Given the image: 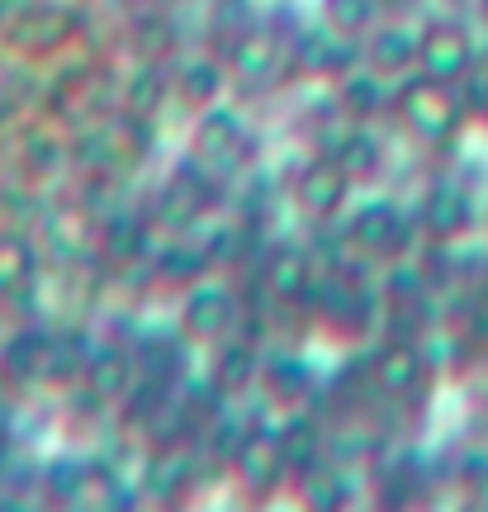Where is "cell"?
Here are the masks:
<instances>
[{"mask_svg": "<svg viewBox=\"0 0 488 512\" xmlns=\"http://www.w3.org/2000/svg\"><path fill=\"white\" fill-rule=\"evenodd\" d=\"M394 114L422 143H451L455 133H460V124H465V95L451 81L413 72L394 91Z\"/></svg>", "mask_w": 488, "mask_h": 512, "instance_id": "cell-1", "label": "cell"}, {"mask_svg": "<svg viewBox=\"0 0 488 512\" xmlns=\"http://www.w3.org/2000/svg\"><path fill=\"white\" fill-rule=\"evenodd\" d=\"M474 62H479V43H474L470 24H460V19H432V24L417 29V72L422 76L460 86L474 72Z\"/></svg>", "mask_w": 488, "mask_h": 512, "instance_id": "cell-2", "label": "cell"}, {"mask_svg": "<svg viewBox=\"0 0 488 512\" xmlns=\"http://www.w3.org/2000/svg\"><path fill=\"white\" fill-rule=\"evenodd\" d=\"M351 171H346L332 152L327 157H313L308 166H299V176H294V204H299V214H308L313 223H327L346 214V204H351Z\"/></svg>", "mask_w": 488, "mask_h": 512, "instance_id": "cell-3", "label": "cell"}, {"mask_svg": "<svg viewBox=\"0 0 488 512\" xmlns=\"http://www.w3.org/2000/svg\"><path fill=\"white\" fill-rule=\"evenodd\" d=\"M76 24H81V19H76L67 5L43 0V5L19 10V15L5 24V43L24 57H53L76 38Z\"/></svg>", "mask_w": 488, "mask_h": 512, "instance_id": "cell-4", "label": "cell"}, {"mask_svg": "<svg viewBox=\"0 0 488 512\" xmlns=\"http://www.w3.org/2000/svg\"><path fill=\"white\" fill-rule=\"evenodd\" d=\"M181 337L185 342H223L228 332L237 328V299L228 285L218 280H195L185 285V299H181Z\"/></svg>", "mask_w": 488, "mask_h": 512, "instance_id": "cell-5", "label": "cell"}, {"mask_svg": "<svg viewBox=\"0 0 488 512\" xmlns=\"http://www.w3.org/2000/svg\"><path fill=\"white\" fill-rule=\"evenodd\" d=\"M233 470H237V479H242L252 494H271V489H280V479L294 470V465H290V451H285V432L252 427L247 437L237 441Z\"/></svg>", "mask_w": 488, "mask_h": 512, "instance_id": "cell-6", "label": "cell"}, {"mask_svg": "<svg viewBox=\"0 0 488 512\" xmlns=\"http://www.w3.org/2000/svg\"><path fill=\"white\" fill-rule=\"evenodd\" d=\"M242 152H247V133L237 124L228 110H204L195 124V147H190V157H195L209 176H228L242 166Z\"/></svg>", "mask_w": 488, "mask_h": 512, "instance_id": "cell-7", "label": "cell"}, {"mask_svg": "<svg viewBox=\"0 0 488 512\" xmlns=\"http://www.w3.org/2000/svg\"><path fill=\"white\" fill-rule=\"evenodd\" d=\"M417 223H422V233L436 242H460L474 233V223H479V209H474L470 190H460L455 181H441L427 190V200L417 209Z\"/></svg>", "mask_w": 488, "mask_h": 512, "instance_id": "cell-8", "label": "cell"}, {"mask_svg": "<svg viewBox=\"0 0 488 512\" xmlns=\"http://www.w3.org/2000/svg\"><path fill=\"white\" fill-rule=\"evenodd\" d=\"M346 238H351V247H361L370 256H389L398 242L408 238V219H403V209L394 200H365L351 209Z\"/></svg>", "mask_w": 488, "mask_h": 512, "instance_id": "cell-9", "label": "cell"}, {"mask_svg": "<svg viewBox=\"0 0 488 512\" xmlns=\"http://www.w3.org/2000/svg\"><path fill=\"white\" fill-rule=\"evenodd\" d=\"M370 380H375V389L389 394V399H408L417 384L427 380V356H422L417 342L394 337V342H384V347L375 351V361H370Z\"/></svg>", "mask_w": 488, "mask_h": 512, "instance_id": "cell-10", "label": "cell"}, {"mask_svg": "<svg viewBox=\"0 0 488 512\" xmlns=\"http://www.w3.org/2000/svg\"><path fill=\"white\" fill-rule=\"evenodd\" d=\"M365 67L380 76H403L408 67L417 72V29H408V24H375L365 34Z\"/></svg>", "mask_w": 488, "mask_h": 512, "instance_id": "cell-11", "label": "cell"}, {"mask_svg": "<svg viewBox=\"0 0 488 512\" xmlns=\"http://www.w3.org/2000/svg\"><path fill=\"white\" fill-rule=\"evenodd\" d=\"M223 86H228V72L218 67L214 57H185L176 76H171V95L181 100L185 110H214L218 100H223Z\"/></svg>", "mask_w": 488, "mask_h": 512, "instance_id": "cell-12", "label": "cell"}, {"mask_svg": "<svg viewBox=\"0 0 488 512\" xmlns=\"http://www.w3.org/2000/svg\"><path fill=\"white\" fill-rule=\"evenodd\" d=\"M266 294L280 304H299L313 294V256L299 247H280L266 256Z\"/></svg>", "mask_w": 488, "mask_h": 512, "instance_id": "cell-13", "label": "cell"}, {"mask_svg": "<svg viewBox=\"0 0 488 512\" xmlns=\"http://www.w3.org/2000/svg\"><path fill=\"white\" fill-rule=\"evenodd\" d=\"M38 252L24 233H0V299H15L34 285Z\"/></svg>", "mask_w": 488, "mask_h": 512, "instance_id": "cell-14", "label": "cell"}, {"mask_svg": "<svg viewBox=\"0 0 488 512\" xmlns=\"http://www.w3.org/2000/svg\"><path fill=\"white\" fill-rule=\"evenodd\" d=\"M318 15L332 38H365L380 24V0H318Z\"/></svg>", "mask_w": 488, "mask_h": 512, "instance_id": "cell-15", "label": "cell"}, {"mask_svg": "<svg viewBox=\"0 0 488 512\" xmlns=\"http://www.w3.org/2000/svg\"><path fill=\"white\" fill-rule=\"evenodd\" d=\"M261 380V356H256L252 342H242V337H223V351H218V389L223 394H242V389H252Z\"/></svg>", "mask_w": 488, "mask_h": 512, "instance_id": "cell-16", "label": "cell"}, {"mask_svg": "<svg viewBox=\"0 0 488 512\" xmlns=\"http://www.w3.org/2000/svg\"><path fill=\"white\" fill-rule=\"evenodd\" d=\"M332 157L351 171V181H370V176L380 171V162H384V147H380V138H375L370 128L356 124V128H346V138L332 147Z\"/></svg>", "mask_w": 488, "mask_h": 512, "instance_id": "cell-17", "label": "cell"}, {"mask_svg": "<svg viewBox=\"0 0 488 512\" xmlns=\"http://www.w3.org/2000/svg\"><path fill=\"white\" fill-rule=\"evenodd\" d=\"M337 100H342V110L356 119V124H370V114L384 105V76L380 72H351L342 81V91H337Z\"/></svg>", "mask_w": 488, "mask_h": 512, "instance_id": "cell-18", "label": "cell"}, {"mask_svg": "<svg viewBox=\"0 0 488 512\" xmlns=\"http://www.w3.org/2000/svg\"><path fill=\"white\" fill-rule=\"evenodd\" d=\"M5 366L15 375H48L57 366V347L43 332H19L15 342H5Z\"/></svg>", "mask_w": 488, "mask_h": 512, "instance_id": "cell-19", "label": "cell"}, {"mask_svg": "<svg viewBox=\"0 0 488 512\" xmlns=\"http://www.w3.org/2000/svg\"><path fill=\"white\" fill-rule=\"evenodd\" d=\"M261 380L271 389L280 403H299L308 394V370L290 356H271V361H261Z\"/></svg>", "mask_w": 488, "mask_h": 512, "instance_id": "cell-20", "label": "cell"}, {"mask_svg": "<svg viewBox=\"0 0 488 512\" xmlns=\"http://www.w3.org/2000/svg\"><path fill=\"white\" fill-rule=\"evenodd\" d=\"M128 370H133V361H128L124 351H100V356L91 361V370H86V380H91L95 394L114 399V394H124L128 380H133Z\"/></svg>", "mask_w": 488, "mask_h": 512, "instance_id": "cell-21", "label": "cell"}, {"mask_svg": "<svg viewBox=\"0 0 488 512\" xmlns=\"http://www.w3.org/2000/svg\"><path fill=\"white\" fill-rule=\"evenodd\" d=\"M275 43L266 34H242L233 43V72H242V76H266V72H275Z\"/></svg>", "mask_w": 488, "mask_h": 512, "instance_id": "cell-22", "label": "cell"}, {"mask_svg": "<svg viewBox=\"0 0 488 512\" xmlns=\"http://www.w3.org/2000/svg\"><path fill=\"white\" fill-rule=\"evenodd\" d=\"M470 489H474V503H479V508H488V465L479 470V475H474Z\"/></svg>", "mask_w": 488, "mask_h": 512, "instance_id": "cell-23", "label": "cell"}, {"mask_svg": "<svg viewBox=\"0 0 488 512\" xmlns=\"http://www.w3.org/2000/svg\"><path fill=\"white\" fill-rule=\"evenodd\" d=\"M474 15H479V24L488 29V0H474Z\"/></svg>", "mask_w": 488, "mask_h": 512, "instance_id": "cell-24", "label": "cell"}, {"mask_svg": "<svg viewBox=\"0 0 488 512\" xmlns=\"http://www.w3.org/2000/svg\"><path fill=\"white\" fill-rule=\"evenodd\" d=\"M0 437H5V408H0Z\"/></svg>", "mask_w": 488, "mask_h": 512, "instance_id": "cell-25", "label": "cell"}]
</instances>
